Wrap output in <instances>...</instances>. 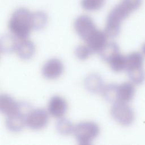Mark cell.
Listing matches in <instances>:
<instances>
[{
	"label": "cell",
	"mask_w": 145,
	"mask_h": 145,
	"mask_svg": "<svg viewBox=\"0 0 145 145\" xmlns=\"http://www.w3.org/2000/svg\"><path fill=\"white\" fill-rule=\"evenodd\" d=\"M64 66L62 62L56 58L48 60L42 67V74L48 79H55L63 73Z\"/></svg>",
	"instance_id": "cell-7"
},
{
	"label": "cell",
	"mask_w": 145,
	"mask_h": 145,
	"mask_svg": "<svg viewBox=\"0 0 145 145\" xmlns=\"http://www.w3.org/2000/svg\"><path fill=\"white\" fill-rule=\"evenodd\" d=\"M84 85L86 89L92 93L101 92L104 86V80L100 75L97 73H91L86 76Z\"/></svg>",
	"instance_id": "cell-12"
},
{
	"label": "cell",
	"mask_w": 145,
	"mask_h": 145,
	"mask_svg": "<svg viewBox=\"0 0 145 145\" xmlns=\"http://www.w3.org/2000/svg\"><path fill=\"white\" fill-rule=\"evenodd\" d=\"M25 118L24 115L19 112L7 116L5 123L7 129L12 133L20 132L26 126Z\"/></svg>",
	"instance_id": "cell-11"
},
{
	"label": "cell",
	"mask_w": 145,
	"mask_h": 145,
	"mask_svg": "<svg viewBox=\"0 0 145 145\" xmlns=\"http://www.w3.org/2000/svg\"><path fill=\"white\" fill-rule=\"evenodd\" d=\"M32 14L28 9L20 7L16 9L11 14L8 27L11 34L19 40L27 39L31 30Z\"/></svg>",
	"instance_id": "cell-2"
},
{
	"label": "cell",
	"mask_w": 145,
	"mask_h": 145,
	"mask_svg": "<svg viewBox=\"0 0 145 145\" xmlns=\"http://www.w3.org/2000/svg\"><path fill=\"white\" fill-rule=\"evenodd\" d=\"M142 3V0H121L111 10L106 18L104 29L108 37L114 38L118 35L122 22L139 8Z\"/></svg>",
	"instance_id": "cell-1"
},
{
	"label": "cell",
	"mask_w": 145,
	"mask_h": 145,
	"mask_svg": "<svg viewBox=\"0 0 145 145\" xmlns=\"http://www.w3.org/2000/svg\"><path fill=\"white\" fill-rule=\"evenodd\" d=\"M106 0H81L82 7L88 11H95L101 9L105 5Z\"/></svg>",
	"instance_id": "cell-21"
},
{
	"label": "cell",
	"mask_w": 145,
	"mask_h": 145,
	"mask_svg": "<svg viewBox=\"0 0 145 145\" xmlns=\"http://www.w3.org/2000/svg\"><path fill=\"white\" fill-rule=\"evenodd\" d=\"M12 34H5L1 36L0 41L1 52L2 54H10L16 51L19 41Z\"/></svg>",
	"instance_id": "cell-14"
},
{
	"label": "cell",
	"mask_w": 145,
	"mask_h": 145,
	"mask_svg": "<svg viewBox=\"0 0 145 145\" xmlns=\"http://www.w3.org/2000/svg\"><path fill=\"white\" fill-rule=\"evenodd\" d=\"M67 109V103L59 96H54L50 98L48 104V112L52 116L60 118L66 113Z\"/></svg>",
	"instance_id": "cell-9"
},
{
	"label": "cell",
	"mask_w": 145,
	"mask_h": 145,
	"mask_svg": "<svg viewBox=\"0 0 145 145\" xmlns=\"http://www.w3.org/2000/svg\"><path fill=\"white\" fill-rule=\"evenodd\" d=\"M74 54L79 60L84 61L87 59L92 53L87 45H80L75 48Z\"/></svg>",
	"instance_id": "cell-22"
},
{
	"label": "cell",
	"mask_w": 145,
	"mask_h": 145,
	"mask_svg": "<svg viewBox=\"0 0 145 145\" xmlns=\"http://www.w3.org/2000/svg\"><path fill=\"white\" fill-rule=\"evenodd\" d=\"M134 87L131 83H123L118 85L117 101L126 103L129 101L134 94Z\"/></svg>",
	"instance_id": "cell-15"
},
{
	"label": "cell",
	"mask_w": 145,
	"mask_h": 145,
	"mask_svg": "<svg viewBox=\"0 0 145 145\" xmlns=\"http://www.w3.org/2000/svg\"><path fill=\"white\" fill-rule=\"evenodd\" d=\"M100 133L99 125L92 121L80 122L74 126L73 134L80 144H89Z\"/></svg>",
	"instance_id": "cell-3"
},
{
	"label": "cell",
	"mask_w": 145,
	"mask_h": 145,
	"mask_svg": "<svg viewBox=\"0 0 145 145\" xmlns=\"http://www.w3.org/2000/svg\"><path fill=\"white\" fill-rule=\"evenodd\" d=\"M19 57L23 60L31 59L35 53V45L34 43L27 39L19 41L16 51Z\"/></svg>",
	"instance_id": "cell-13"
},
{
	"label": "cell",
	"mask_w": 145,
	"mask_h": 145,
	"mask_svg": "<svg viewBox=\"0 0 145 145\" xmlns=\"http://www.w3.org/2000/svg\"><path fill=\"white\" fill-rule=\"evenodd\" d=\"M112 117L118 123L123 125H128L133 119L131 109L125 103L117 101L113 103L110 109Z\"/></svg>",
	"instance_id": "cell-5"
},
{
	"label": "cell",
	"mask_w": 145,
	"mask_h": 145,
	"mask_svg": "<svg viewBox=\"0 0 145 145\" xmlns=\"http://www.w3.org/2000/svg\"><path fill=\"white\" fill-rule=\"evenodd\" d=\"M117 88L118 85L113 83L104 85L101 92L105 101L112 103L117 101Z\"/></svg>",
	"instance_id": "cell-18"
},
{
	"label": "cell",
	"mask_w": 145,
	"mask_h": 145,
	"mask_svg": "<svg viewBox=\"0 0 145 145\" xmlns=\"http://www.w3.org/2000/svg\"><path fill=\"white\" fill-rule=\"evenodd\" d=\"M74 128L72 123L65 118H60L56 124L57 131L62 135H68L73 133Z\"/></svg>",
	"instance_id": "cell-19"
},
{
	"label": "cell",
	"mask_w": 145,
	"mask_h": 145,
	"mask_svg": "<svg viewBox=\"0 0 145 145\" xmlns=\"http://www.w3.org/2000/svg\"><path fill=\"white\" fill-rule=\"evenodd\" d=\"M74 26L76 33L84 41L97 29L93 19L87 15L78 16L75 20Z\"/></svg>",
	"instance_id": "cell-6"
},
{
	"label": "cell",
	"mask_w": 145,
	"mask_h": 145,
	"mask_svg": "<svg viewBox=\"0 0 145 145\" xmlns=\"http://www.w3.org/2000/svg\"><path fill=\"white\" fill-rule=\"evenodd\" d=\"M49 121V113L43 108L32 109L25 118L26 126L32 130L44 128Z\"/></svg>",
	"instance_id": "cell-4"
},
{
	"label": "cell",
	"mask_w": 145,
	"mask_h": 145,
	"mask_svg": "<svg viewBox=\"0 0 145 145\" xmlns=\"http://www.w3.org/2000/svg\"><path fill=\"white\" fill-rule=\"evenodd\" d=\"M108 62L113 71L120 72L126 69V58L118 53L112 57Z\"/></svg>",
	"instance_id": "cell-20"
},
{
	"label": "cell",
	"mask_w": 145,
	"mask_h": 145,
	"mask_svg": "<svg viewBox=\"0 0 145 145\" xmlns=\"http://www.w3.org/2000/svg\"><path fill=\"white\" fill-rule=\"evenodd\" d=\"M118 53V45L115 42L111 41L107 42L99 53L103 61L108 62L112 57Z\"/></svg>",
	"instance_id": "cell-17"
},
{
	"label": "cell",
	"mask_w": 145,
	"mask_h": 145,
	"mask_svg": "<svg viewBox=\"0 0 145 145\" xmlns=\"http://www.w3.org/2000/svg\"><path fill=\"white\" fill-rule=\"evenodd\" d=\"M19 102L16 101L11 96L3 93L0 96V110L2 113L8 116L19 112Z\"/></svg>",
	"instance_id": "cell-10"
},
{
	"label": "cell",
	"mask_w": 145,
	"mask_h": 145,
	"mask_svg": "<svg viewBox=\"0 0 145 145\" xmlns=\"http://www.w3.org/2000/svg\"><path fill=\"white\" fill-rule=\"evenodd\" d=\"M108 37L104 31H103L97 28L88 37L85 42L92 53H99L108 42Z\"/></svg>",
	"instance_id": "cell-8"
},
{
	"label": "cell",
	"mask_w": 145,
	"mask_h": 145,
	"mask_svg": "<svg viewBox=\"0 0 145 145\" xmlns=\"http://www.w3.org/2000/svg\"><path fill=\"white\" fill-rule=\"evenodd\" d=\"M48 18L47 14L42 11H37L32 14V29L40 30L47 25Z\"/></svg>",
	"instance_id": "cell-16"
}]
</instances>
